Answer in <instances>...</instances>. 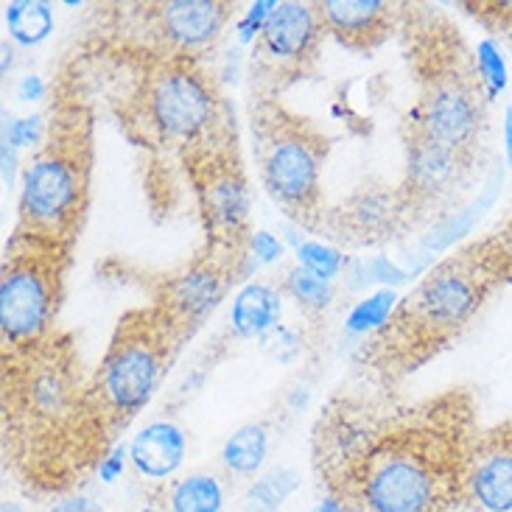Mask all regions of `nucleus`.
I'll list each match as a JSON object with an SVG mask.
<instances>
[{
    "instance_id": "nucleus-1",
    "label": "nucleus",
    "mask_w": 512,
    "mask_h": 512,
    "mask_svg": "<svg viewBox=\"0 0 512 512\" xmlns=\"http://www.w3.org/2000/svg\"><path fill=\"white\" fill-rule=\"evenodd\" d=\"M479 431L465 389L417 403L342 398L314 429V471L345 512H454Z\"/></svg>"
},
{
    "instance_id": "nucleus-2",
    "label": "nucleus",
    "mask_w": 512,
    "mask_h": 512,
    "mask_svg": "<svg viewBox=\"0 0 512 512\" xmlns=\"http://www.w3.org/2000/svg\"><path fill=\"white\" fill-rule=\"evenodd\" d=\"M112 445L68 333L3 353V454L28 493L76 490Z\"/></svg>"
},
{
    "instance_id": "nucleus-3",
    "label": "nucleus",
    "mask_w": 512,
    "mask_h": 512,
    "mask_svg": "<svg viewBox=\"0 0 512 512\" xmlns=\"http://www.w3.org/2000/svg\"><path fill=\"white\" fill-rule=\"evenodd\" d=\"M507 280L493 241H476L431 266L361 350L370 373L395 384L462 336L487 297Z\"/></svg>"
},
{
    "instance_id": "nucleus-4",
    "label": "nucleus",
    "mask_w": 512,
    "mask_h": 512,
    "mask_svg": "<svg viewBox=\"0 0 512 512\" xmlns=\"http://www.w3.org/2000/svg\"><path fill=\"white\" fill-rule=\"evenodd\" d=\"M132 65L138 76L118 115L140 146L185 157L236 129L216 79L199 59L132 48Z\"/></svg>"
},
{
    "instance_id": "nucleus-5",
    "label": "nucleus",
    "mask_w": 512,
    "mask_h": 512,
    "mask_svg": "<svg viewBox=\"0 0 512 512\" xmlns=\"http://www.w3.org/2000/svg\"><path fill=\"white\" fill-rule=\"evenodd\" d=\"M90 174L93 112L73 87L59 93L45 140L23 168L14 230L73 247L90 205Z\"/></svg>"
},
{
    "instance_id": "nucleus-6",
    "label": "nucleus",
    "mask_w": 512,
    "mask_h": 512,
    "mask_svg": "<svg viewBox=\"0 0 512 512\" xmlns=\"http://www.w3.org/2000/svg\"><path fill=\"white\" fill-rule=\"evenodd\" d=\"M409 59L420 96L409 112V124L459 152H482L487 126V96L476 51L443 17H426L409 31Z\"/></svg>"
},
{
    "instance_id": "nucleus-7",
    "label": "nucleus",
    "mask_w": 512,
    "mask_h": 512,
    "mask_svg": "<svg viewBox=\"0 0 512 512\" xmlns=\"http://www.w3.org/2000/svg\"><path fill=\"white\" fill-rule=\"evenodd\" d=\"M180 345L182 336L154 303L121 317L90 375V401L112 443H121V431L152 403Z\"/></svg>"
},
{
    "instance_id": "nucleus-8",
    "label": "nucleus",
    "mask_w": 512,
    "mask_h": 512,
    "mask_svg": "<svg viewBox=\"0 0 512 512\" xmlns=\"http://www.w3.org/2000/svg\"><path fill=\"white\" fill-rule=\"evenodd\" d=\"M252 138L266 194L305 227H322V163L328 138L277 98L252 104Z\"/></svg>"
},
{
    "instance_id": "nucleus-9",
    "label": "nucleus",
    "mask_w": 512,
    "mask_h": 512,
    "mask_svg": "<svg viewBox=\"0 0 512 512\" xmlns=\"http://www.w3.org/2000/svg\"><path fill=\"white\" fill-rule=\"evenodd\" d=\"M70 247L14 230L0 269V342L23 350L56 331Z\"/></svg>"
},
{
    "instance_id": "nucleus-10",
    "label": "nucleus",
    "mask_w": 512,
    "mask_h": 512,
    "mask_svg": "<svg viewBox=\"0 0 512 512\" xmlns=\"http://www.w3.org/2000/svg\"><path fill=\"white\" fill-rule=\"evenodd\" d=\"M196 196V208L208 230V252L241 269L250 255V188L238 157L236 129L182 157Z\"/></svg>"
},
{
    "instance_id": "nucleus-11",
    "label": "nucleus",
    "mask_w": 512,
    "mask_h": 512,
    "mask_svg": "<svg viewBox=\"0 0 512 512\" xmlns=\"http://www.w3.org/2000/svg\"><path fill=\"white\" fill-rule=\"evenodd\" d=\"M406 135V174H403L401 194L406 227L429 222L434 216H454L459 196L468 191L479 157L459 152L448 143H440L415 124L403 126Z\"/></svg>"
},
{
    "instance_id": "nucleus-12",
    "label": "nucleus",
    "mask_w": 512,
    "mask_h": 512,
    "mask_svg": "<svg viewBox=\"0 0 512 512\" xmlns=\"http://www.w3.org/2000/svg\"><path fill=\"white\" fill-rule=\"evenodd\" d=\"M322 34L325 26L317 3H277L252 45V82L258 98H277L280 90L305 79L317 65Z\"/></svg>"
},
{
    "instance_id": "nucleus-13",
    "label": "nucleus",
    "mask_w": 512,
    "mask_h": 512,
    "mask_svg": "<svg viewBox=\"0 0 512 512\" xmlns=\"http://www.w3.org/2000/svg\"><path fill=\"white\" fill-rule=\"evenodd\" d=\"M135 20H140V40L135 48L163 56H194L199 59L222 37L224 26L236 14V3L224 0H160L138 3Z\"/></svg>"
},
{
    "instance_id": "nucleus-14",
    "label": "nucleus",
    "mask_w": 512,
    "mask_h": 512,
    "mask_svg": "<svg viewBox=\"0 0 512 512\" xmlns=\"http://www.w3.org/2000/svg\"><path fill=\"white\" fill-rule=\"evenodd\" d=\"M236 275L238 269L233 263L205 252L185 272L160 283L154 305L171 319V325L185 342L208 319V314H213V308L222 303L227 286Z\"/></svg>"
},
{
    "instance_id": "nucleus-15",
    "label": "nucleus",
    "mask_w": 512,
    "mask_h": 512,
    "mask_svg": "<svg viewBox=\"0 0 512 512\" xmlns=\"http://www.w3.org/2000/svg\"><path fill=\"white\" fill-rule=\"evenodd\" d=\"M459 510L512 512V423L482 429L473 440Z\"/></svg>"
},
{
    "instance_id": "nucleus-16",
    "label": "nucleus",
    "mask_w": 512,
    "mask_h": 512,
    "mask_svg": "<svg viewBox=\"0 0 512 512\" xmlns=\"http://www.w3.org/2000/svg\"><path fill=\"white\" fill-rule=\"evenodd\" d=\"M328 236L347 244H381L406 227L398 188H361L350 202L322 222Z\"/></svg>"
},
{
    "instance_id": "nucleus-17",
    "label": "nucleus",
    "mask_w": 512,
    "mask_h": 512,
    "mask_svg": "<svg viewBox=\"0 0 512 512\" xmlns=\"http://www.w3.org/2000/svg\"><path fill=\"white\" fill-rule=\"evenodd\" d=\"M325 34L347 51H373L398 26V6L384 0H322L317 3Z\"/></svg>"
},
{
    "instance_id": "nucleus-18",
    "label": "nucleus",
    "mask_w": 512,
    "mask_h": 512,
    "mask_svg": "<svg viewBox=\"0 0 512 512\" xmlns=\"http://www.w3.org/2000/svg\"><path fill=\"white\" fill-rule=\"evenodd\" d=\"M185 451H188L185 431L171 420H154L146 429H140L135 440L129 443V462L143 479L163 482L180 471Z\"/></svg>"
},
{
    "instance_id": "nucleus-19",
    "label": "nucleus",
    "mask_w": 512,
    "mask_h": 512,
    "mask_svg": "<svg viewBox=\"0 0 512 512\" xmlns=\"http://www.w3.org/2000/svg\"><path fill=\"white\" fill-rule=\"evenodd\" d=\"M283 314V294L266 280H252L233 297L230 328L238 339H258L277 328Z\"/></svg>"
},
{
    "instance_id": "nucleus-20",
    "label": "nucleus",
    "mask_w": 512,
    "mask_h": 512,
    "mask_svg": "<svg viewBox=\"0 0 512 512\" xmlns=\"http://www.w3.org/2000/svg\"><path fill=\"white\" fill-rule=\"evenodd\" d=\"M266 454H269V434H266V429L261 423H247V426H241L227 437V443L222 448V465L227 468V473L250 479L263 468Z\"/></svg>"
},
{
    "instance_id": "nucleus-21",
    "label": "nucleus",
    "mask_w": 512,
    "mask_h": 512,
    "mask_svg": "<svg viewBox=\"0 0 512 512\" xmlns=\"http://www.w3.org/2000/svg\"><path fill=\"white\" fill-rule=\"evenodd\" d=\"M168 512H222L224 487L213 473H191L166 490Z\"/></svg>"
},
{
    "instance_id": "nucleus-22",
    "label": "nucleus",
    "mask_w": 512,
    "mask_h": 512,
    "mask_svg": "<svg viewBox=\"0 0 512 512\" xmlns=\"http://www.w3.org/2000/svg\"><path fill=\"white\" fill-rule=\"evenodd\" d=\"M3 9L6 28L17 45H40L54 31V12L42 0H12Z\"/></svg>"
},
{
    "instance_id": "nucleus-23",
    "label": "nucleus",
    "mask_w": 512,
    "mask_h": 512,
    "mask_svg": "<svg viewBox=\"0 0 512 512\" xmlns=\"http://www.w3.org/2000/svg\"><path fill=\"white\" fill-rule=\"evenodd\" d=\"M398 294L392 289H378L370 297H364L359 303L350 308L347 314V331L359 333V336H373L389 322V317L395 314L398 308Z\"/></svg>"
},
{
    "instance_id": "nucleus-24",
    "label": "nucleus",
    "mask_w": 512,
    "mask_h": 512,
    "mask_svg": "<svg viewBox=\"0 0 512 512\" xmlns=\"http://www.w3.org/2000/svg\"><path fill=\"white\" fill-rule=\"evenodd\" d=\"M300 479L294 471H275L261 476L247 493V507L252 512H275L297 490Z\"/></svg>"
},
{
    "instance_id": "nucleus-25",
    "label": "nucleus",
    "mask_w": 512,
    "mask_h": 512,
    "mask_svg": "<svg viewBox=\"0 0 512 512\" xmlns=\"http://www.w3.org/2000/svg\"><path fill=\"white\" fill-rule=\"evenodd\" d=\"M283 289L289 291L297 303L305 305V308H314V311L325 308V305L333 300L331 283L322 280V277L311 275V272H305L303 266H294V269L286 272V277H283Z\"/></svg>"
},
{
    "instance_id": "nucleus-26",
    "label": "nucleus",
    "mask_w": 512,
    "mask_h": 512,
    "mask_svg": "<svg viewBox=\"0 0 512 512\" xmlns=\"http://www.w3.org/2000/svg\"><path fill=\"white\" fill-rule=\"evenodd\" d=\"M297 266H303L305 272H311V275L331 283L333 277H339V272L345 269V255H342V250L331 247V244L303 241L297 247Z\"/></svg>"
},
{
    "instance_id": "nucleus-27",
    "label": "nucleus",
    "mask_w": 512,
    "mask_h": 512,
    "mask_svg": "<svg viewBox=\"0 0 512 512\" xmlns=\"http://www.w3.org/2000/svg\"><path fill=\"white\" fill-rule=\"evenodd\" d=\"M476 68L482 76L487 96H499L501 90L507 87V65H504V56H501L499 45L493 40L479 42L476 48Z\"/></svg>"
},
{
    "instance_id": "nucleus-28",
    "label": "nucleus",
    "mask_w": 512,
    "mask_h": 512,
    "mask_svg": "<svg viewBox=\"0 0 512 512\" xmlns=\"http://www.w3.org/2000/svg\"><path fill=\"white\" fill-rule=\"evenodd\" d=\"M45 132H48V124L42 121V115L12 118L3 129V143H9L12 149H37L45 140Z\"/></svg>"
},
{
    "instance_id": "nucleus-29",
    "label": "nucleus",
    "mask_w": 512,
    "mask_h": 512,
    "mask_svg": "<svg viewBox=\"0 0 512 512\" xmlns=\"http://www.w3.org/2000/svg\"><path fill=\"white\" fill-rule=\"evenodd\" d=\"M277 3L272 0H258V3H252L250 9L244 12V17L238 20V40L244 42V45H255V40L263 34V28L269 23V17L275 12Z\"/></svg>"
},
{
    "instance_id": "nucleus-30",
    "label": "nucleus",
    "mask_w": 512,
    "mask_h": 512,
    "mask_svg": "<svg viewBox=\"0 0 512 512\" xmlns=\"http://www.w3.org/2000/svg\"><path fill=\"white\" fill-rule=\"evenodd\" d=\"M361 272L367 275V283H384L387 289L401 286V283H406V277H409L403 269H398L395 263L389 261V258H384V255H375L370 261L361 263Z\"/></svg>"
},
{
    "instance_id": "nucleus-31",
    "label": "nucleus",
    "mask_w": 512,
    "mask_h": 512,
    "mask_svg": "<svg viewBox=\"0 0 512 512\" xmlns=\"http://www.w3.org/2000/svg\"><path fill=\"white\" fill-rule=\"evenodd\" d=\"M126 462H129V445L126 443H115L110 448V454L101 459V465H98L96 476L104 482V485H112L115 479H121V473H124Z\"/></svg>"
},
{
    "instance_id": "nucleus-32",
    "label": "nucleus",
    "mask_w": 512,
    "mask_h": 512,
    "mask_svg": "<svg viewBox=\"0 0 512 512\" xmlns=\"http://www.w3.org/2000/svg\"><path fill=\"white\" fill-rule=\"evenodd\" d=\"M250 255L255 258V263H275L280 261V255H283V244H280L272 233L258 230V233H252L250 238Z\"/></svg>"
},
{
    "instance_id": "nucleus-33",
    "label": "nucleus",
    "mask_w": 512,
    "mask_h": 512,
    "mask_svg": "<svg viewBox=\"0 0 512 512\" xmlns=\"http://www.w3.org/2000/svg\"><path fill=\"white\" fill-rule=\"evenodd\" d=\"M45 82H42V76L37 73H31V76H23L20 82H17V98L20 101H40L45 98Z\"/></svg>"
},
{
    "instance_id": "nucleus-34",
    "label": "nucleus",
    "mask_w": 512,
    "mask_h": 512,
    "mask_svg": "<svg viewBox=\"0 0 512 512\" xmlns=\"http://www.w3.org/2000/svg\"><path fill=\"white\" fill-rule=\"evenodd\" d=\"M504 152H507V163L512 166V107L504 112Z\"/></svg>"
},
{
    "instance_id": "nucleus-35",
    "label": "nucleus",
    "mask_w": 512,
    "mask_h": 512,
    "mask_svg": "<svg viewBox=\"0 0 512 512\" xmlns=\"http://www.w3.org/2000/svg\"><path fill=\"white\" fill-rule=\"evenodd\" d=\"M314 512H345V507H342L339 501L333 499V496H325V499L319 501V507Z\"/></svg>"
},
{
    "instance_id": "nucleus-36",
    "label": "nucleus",
    "mask_w": 512,
    "mask_h": 512,
    "mask_svg": "<svg viewBox=\"0 0 512 512\" xmlns=\"http://www.w3.org/2000/svg\"><path fill=\"white\" fill-rule=\"evenodd\" d=\"M3 512H23V510H20L14 501H6V504H3Z\"/></svg>"
},
{
    "instance_id": "nucleus-37",
    "label": "nucleus",
    "mask_w": 512,
    "mask_h": 512,
    "mask_svg": "<svg viewBox=\"0 0 512 512\" xmlns=\"http://www.w3.org/2000/svg\"><path fill=\"white\" fill-rule=\"evenodd\" d=\"M140 512H168L166 507H157V504H152V507H143Z\"/></svg>"
}]
</instances>
